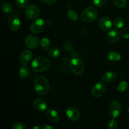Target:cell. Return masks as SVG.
<instances>
[{"label": "cell", "mask_w": 129, "mask_h": 129, "mask_svg": "<svg viewBox=\"0 0 129 129\" xmlns=\"http://www.w3.org/2000/svg\"><path fill=\"white\" fill-rule=\"evenodd\" d=\"M34 89L37 94L44 95L50 90V84L47 79L44 76H38L34 81Z\"/></svg>", "instance_id": "cell-1"}, {"label": "cell", "mask_w": 129, "mask_h": 129, "mask_svg": "<svg viewBox=\"0 0 129 129\" xmlns=\"http://www.w3.org/2000/svg\"><path fill=\"white\" fill-rule=\"evenodd\" d=\"M50 66V63L47 58L44 57H37L32 61L31 68L34 72L42 73L48 70Z\"/></svg>", "instance_id": "cell-2"}, {"label": "cell", "mask_w": 129, "mask_h": 129, "mask_svg": "<svg viewBox=\"0 0 129 129\" xmlns=\"http://www.w3.org/2000/svg\"><path fill=\"white\" fill-rule=\"evenodd\" d=\"M69 68L74 75L79 76L84 73L85 65L79 58H73L69 62Z\"/></svg>", "instance_id": "cell-3"}, {"label": "cell", "mask_w": 129, "mask_h": 129, "mask_svg": "<svg viewBox=\"0 0 129 129\" xmlns=\"http://www.w3.org/2000/svg\"><path fill=\"white\" fill-rule=\"evenodd\" d=\"M98 16V11L94 6H89L82 11L81 14V20L86 23L94 21Z\"/></svg>", "instance_id": "cell-4"}, {"label": "cell", "mask_w": 129, "mask_h": 129, "mask_svg": "<svg viewBox=\"0 0 129 129\" xmlns=\"http://www.w3.org/2000/svg\"><path fill=\"white\" fill-rule=\"evenodd\" d=\"M109 114L112 118H116L120 115L122 112V105L117 100H114L110 103L108 108Z\"/></svg>", "instance_id": "cell-5"}, {"label": "cell", "mask_w": 129, "mask_h": 129, "mask_svg": "<svg viewBox=\"0 0 129 129\" xmlns=\"http://www.w3.org/2000/svg\"><path fill=\"white\" fill-rule=\"evenodd\" d=\"M8 26L13 31H18L21 27V21L18 16L15 14L11 15L8 20Z\"/></svg>", "instance_id": "cell-6"}, {"label": "cell", "mask_w": 129, "mask_h": 129, "mask_svg": "<svg viewBox=\"0 0 129 129\" xmlns=\"http://www.w3.org/2000/svg\"><path fill=\"white\" fill-rule=\"evenodd\" d=\"M45 22L43 19H36L30 25V31L34 34H39L45 29Z\"/></svg>", "instance_id": "cell-7"}, {"label": "cell", "mask_w": 129, "mask_h": 129, "mask_svg": "<svg viewBox=\"0 0 129 129\" xmlns=\"http://www.w3.org/2000/svg\"><path fill=\"white\" fill-rule=\"evenodd\" d=\"M25 14L28 18L30 20H36L40 16V10L35 5H30L25 10Z\"/></svg>", "instance_id": "cell-8"}, {"label": "cell", "mask_w": 129, "mask_h": 129, "mask_svg": "<svg viewBox=\"0 0 129 129\" xmlns=\"http://www.w3.org/2000/svg\"><path fill=\"white\" fill-rule=\"evenodd\" d=\"M106 86L103 82H98L94 84L91 90V94L95 98H100L105 94Z\"/></svg>", "instance_id": "cell-9"}, {"label": "cell", "mask_w": 129, "mask_h": 129, "mask_svg": "<svg viewBox=\"0 0 129 129\" xmlns=\"http://www.w3.org/2000/svg\"><path fill=\"white\" fill-rule=\"evenodd\" d=\"M66 115L68 120L72 122H76L80 118V112L76 107H70L67 108L66 111Z\"/></svg>", "instance_id": "cell-10"}, {"label": "cell", "mask_w": 129, "mask_h": 129, "mask_svg": "<svg viewBox=\"0 0 129 129\" xmlns=\"http://www.w3.org/2000/svg\"><path fill=\"white\" fill-rule=\"evenodd\" d=\"M40 44V40L35 35H30L26 37L25 40V45L27 48L35 49L38 47Z\"/></svg>", "instance_id": "cell-11"}, {"label": "cell", "mask_w": 129, "mask_h": 129, "mask_svg": "<svg viewBox=\"0 0 129 129\" xmlns=\"http://www.w3.org/2000/svg\"><path fill=\"white\" fill-rule=\"evenodd\" d=\"M112 20L108 17H102L98 21V25L99 27L104 31H108L110 30L112 26Z\"/></svg>", "instance_id": "cell-12"}, {"label": "cell", "mask_w": 129, "mask_h": 129, "mask_svg": "<svg viewBox=\"0 0 129 129\" xmlns=\"http://www.w3.org/2000/svg\"><path fill=\"white\" fill-rule=\"evenodd\" d=\"M32 53L29 50H25L21 52L20 56V61L22 64H28L32 59Z\"/></svg>", "instance_id": "cell-13"}, {"label": "cell", "mask_w": 129, "mask_h": 129, "mask_svg": "<svg viewBox=\"0 0 129 129\" xmlns=\"http://www.w3.org/2000/svg\"><path fill=\"white\" fill-rule=\"evenodd\" d=\"M46 117L49 121L52 122H57L60 118V115L57 111L54 108H50L46 112Z\"/></svg>", "instance_id": "cell-14"}, {"label": "cell", "mask_w": 129, "mask_h": 129, "mask_svg": "<svg viewBox=\"0 0 129 129\" xmlns=\"http://www.w3.org/2000/svg\"><path fill=\"white\" fill-rule=\"evenodd\" d=\"M33 105H34V108L39 112H44L47 109V107L46 102L41 98H37L35 100Z\"/></svg>", "instance_id": "cell-15"}, {"label": "cell", "mask_w": 129, "mask_h": 129, "mask_svg": "<svg viewBox=\"0 0 129 129\" xmlns=\"http://www.w3.org/2000/svg\"><path fill=\"white\" fill-rule=\"evenodd\" d=\"M120 34L117 30H112L107 35V39L111 43H116L120 40Z\"/></svg>", "instance_id": "cell-16"}, {"label": "cell", "mask_w": 129, "mask_h": 129, "mask_svg": "<svg viewBox=\"0 0 129 129\" xmlns=\"http://www.w3.org/2000/svg\"><path fill=\"white\" fill-rule=\"evenodd\" d=\"M117 73L115 71H108L105 73L102 76V79L105 82H111L117 78Z\"/></svg>", "instance_id": "cell-17"}, {"label": "cell", "mask_w": 129, "mask_h": 129, "mask_svg": "<svg viewBox=\"0 0 129 129\" xmlns=\"http://www.w3.org/2000/svg\"><path fill=\"white\" fill-rule=\"evenodd\" d=\"M30 74V67L26 64L21 66L19 70V76L22 79H26L29 76Z\"/></svg>", "instance_id": "cell-18"}, {"label": "cell", "mask_w": 129, "mask_h": 129, "mask_svg": "<svg viewBox=\"0 0 129 129\" xmlns=\"http://www.w3.org/2000/svg\"><path fill=\"white\" fill-rule=\"evenodd\" d=\"M60 52V49L58 47H52L49 50L48 55L50 59H55L59 55Z\"/></svg>", "instance_id": "cell-19"}, {"label": "cell", "mask_w": 129, "mask_h": 129, "mask_svg": "<svg viewBox=\"0 0 129 129\" xmlns=\"http://www.w3.org/2000/svg\"><path fill=\"white\" fill-rule=\"evenodd\" d=\"M1 10L3 11L5 13L7 14H10L12 13L13 11V6H11V5L10 3L8 2L3 3L1 5Z\"/></svg>", "instance_id": "cell-20"}, {"label": "cell", "mask_w": 129, "mask_h": 129, "mask_svg": "<svg viewBox=\"0 0 129 129\" xmlns=\"http://www.w3.org/2000/svg\"><path fill=\"white\" fill-rule=\"evenodd\" d=\"M108 57L109 60H112V61H118L121 59L120 55L115 51L110 52L109 54H108Z\"/></svg>", "instance_id": "cell-21"}, {"label": "cell", "mask_w": 129, "mask_h": 129, "mask_svg": "<svg viewBox=\"0 0 129 129\" xmlns=\"http://www.w3.org/2000/svg\"><path fill=\"white\" fill-rule=\"evenodd\" d=\"M124 25V21L120 17L116 18L113 21V26L116 29L122 28Z\"/></svg>", "instance_id": "cell-22"}, {"label": "cell", "mask_w": 129, "mask_h": 129, "mask_svg": "<svg viewBox=\"0 0 129 129\" xmlns=\"http://www.w3.org/2000/svg\"><path fill=\"white\" fill-rule=\"evenodd\" d=\"M50 42L48 38H43L42 40H40V46L43 50H45L47 49H49V46H50Z\"/></svg>", "instance_id": "cell-23"}, {"label": "cell", "mask_w": 129, "mask_h": 129, "mask_svg": "<svg viewBox=\"0 0 129 129\" xmlns=\"http://www.w3.org/2000/svg\"><path fill=\"white\" fill-rule=\"evenodd\" d=\"M67 16L70 20L73 21H76L78 20V14L73 10H69L67 13Z\"/></svg>", "instance_id": "cell-24"}, {"label": "cell", "mask_w": 129, "mask_h": 129, "mask_svg": "<svg viewBox=\"0 0 129 129\" xmlns=\"http://www.w3.org/2000/svg\"><path fill=\"white\" fill-rule=\"evenodd\" d=\"M113 4L120 8H124L127 5V0H112Z\"/></svg>", "instance_id": "cell-25"}, {"label": "cell", "mask_w": 129, "mask_h": 129, "mask_svg": "<svg viewBox=\"0 0 129 129\" xmlns=\"http://www.w3.org/2000/svg\"><path fill=\"white\" fill-rule=\"evenodd\" d=\"M117 126H118V123H117V120L113 118L110 120L107 123V128L108 129H116L117 128Z\"/></svg>", "instance_id": "cell-26"}, {"label": "cell", "mask_w": 129, "mask_h": 129, "mask_svg": "<svg viewBox=\"0 0 129 129\" xmlns=\"http://www.w3.org/2000/svg\"><path fill=\"white\" fill-rule=\"evenodd\" d=\"M128 88V83L127 82L125 81H122L119 84V85L117 87V91L119 92H123L126 90Z\"/></svg>", "instance_id": "cell-27"}, {"label": "cell", "mask_w": 129, "mask_h": 129, "mask_svg": "<svg viewBox=\"0 0 129 129\" xmlns=\"http://www.w3.org/2000/svg\"><path fill=\"white\" fill-rule=\"evenodd\" d=\"M28 3V0H16V6L20 8H24L26 7Z\"/></svg>", "instance_id": "cell-28"}, {"label": "cell", "mask_w": 129, "mask_h": 129, "mask_svg": "<svg viewBox=\"0 0 129 129\" xmlns=\"http://www.w3.org/2000/svg\"><path fill=\"white\" fill-rule=\"evenodd\" d=\"M120 35L123 39H127L129 38V27L122 29L120 32Z\"/></svg>", "instance_id": "cell-29"}, {"label": "cell", "mask_w": 129, "mask_h": 129, "mask_svg": "<svg viewBox=\"0 0 129 129\" xmlns=\"http://www.w3.org/2000/svg\"><path fill=\"white\" fill-rule=\"evenodd\" d=\"M107 0H93V4L96 7H102L106 3Z\"/></svg>", "instance_id": "cell-30"}, {"label": "cell", "mask_w": 129, "mask_h": 129, "mask_svg": "<svg viewBox=\"0 0 129 129\" xmlns=\"http://www.w3.org/2000/svg\"><path fill=\"white\" fill-rule=\"evenodd\" d=\"M13 129H25L26 127L25 125L21 122H16L13 125Z\"/></svg>", "instance_id": "cell-31"}, {"label": "cell", "mask_w": 129, "mask_h": 129, "mask_svg": "<svg viewBox=\"0 0 129 129\" xmlns=\"http://www.w3.org/2000/svg\"><path fill=\"white\" fill-rule=\"evenodd\" d=\"M64 47H65V49H66L67 50H70L73 48V45H72L71 43L70 42H66L65 44H64Z\"/></svg>", "instance_id": "cell-32"}, {"label": "cell", "mask_w": 129, "mask_h": 129, "mask_svg": "<svg viewBox=\"0 0 129 129\" xmlns=\"http://www.w3.org/2000/svg\"><path fill=\"white\" fill-rule=\"evenodd\" d=\"M42 2L44 3L49 4V5H52V4H54V3L56 1V0H40Z\"/></svg>", "instance_id": "cell-33"}, {"label": "cell", "mask_w": 129, "mask_h": 129, "mask_svg": "<svg viewBox=\"0 0 129 129\" xmlns=\"http://www.w3.org/2000/svg\"><path fill=\"white\" fill-rule=\"evenodd\" d=\"M44 129H54V127H52V126L49 125H45L44 127Z\"/></svg>", "instance_id": "cell-34"}, {"label": "cell", "mask_w": 129, "mask_h": 129, "mask_svg": "<svg viewBox=\"0 0 129 129\" xmlns=\"http://www.w3.org/2000/svg\"><path fill=\"white\" fill-rule=\"evenodd\" d=\"M32 129H40V127H38V126H34V127H33Z\"/></svg>", "instance_id": "cell-35"}, {"label": "cell", "mask_w": 129, "mask_h": 129, "mask_svg": "<svg viewBox=\"0 0 129 129\" xmlns=\"http://www.w3.org/2000/svg\"><path fill=\"white\" fill-rule=\"evenodd\" d=\"M128 115H129V107H128Z\"/></svg>", "instance_id": "cell-36"}]
</instances>
